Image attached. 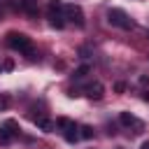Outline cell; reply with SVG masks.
Instances as JSON below:
<instances>
[{
  "label": "cell",
  "mask_w": 149,
  "mask_h": 149,
  "mask_svg": "<svg viewBox=\"0 0 149 149\" xmlns=\"http://www.w3.org/2000/svg\"><path fill=\"white\" fill-rule=\"evenodd\" d=\"M63 7H65V5H63L61 0H51L49 7H47V19H49V23H51L54 28H63V26H65Z\"/></svg>",
  "instance_id": "7a4b0ae2"
},
{
  "label": "cell",
  "mask_w": 149,
  "mask_h": 149,
  "mask_svg": "<svg viewBox=\"0 0 149 149\" xmlns=\"http://www.w3.org/2000/svg\"><path fill=\"white\" fill-rule=\"evenodd\" d=\"M9 107V95H0V112Z\"/></svg>",
  "instance_id": "4fadbf2b"
},
{
  "label": "cell",
  "mask_w": 149,
  "mask_h": 149,
  "mask_svg": "<svg viewBox=\"0 0 149 149\" xmlns=\"http://www.w3.org/2000/svg\"><path fill=\"white\" fill-rule=\"evenodd\" d=\"M107 21H109V26H116L121 30H130L133 28V21L123 9H109L107 12Z\"/></svg>",
  "instance_id": "3957f363"
},
{
  "label": "cell",
  "mask_w": 149,
  "mask_h": 149,
  "mask_svg": "<svg viewBox=\"0 0 149 149\" xmlns=\"http://www.w3.org/2000/svg\"><path fill=\"white\" fill-rule=\"evenodd\" d=\"M119 121L123 123V126H137V128H142V123L133 116V114H128V112H121V116H119Z\"/></svg>",
  "instance_id": "9c48e42d"
},
{
  "label": "cell",
  "mask_w": 149,
  "mask_h": 149,
  "mask_svg": "<svg viewBox=\"0 0 149 149\" xmlns=\"http://www.w3.org/2000/svg\"><path fill=\"white\" fill-rule=\"evenodd\" d=\"M0 70H2V65H0Z\"/></svg>",
  "instance_id": "ac0fdd59"
},
{
  "label": "cell",
  "mask_w": 149,
  "mask_h": 149,
  "mask_svg": "<svg viewBox=\"0 0 149 149\" xmlns=\"http://www.w3.org/2000/svg\"><path fill=\"white\" fill-rule=\"evenodd\" d=\"M7 44H9L14 51L26 54L30 61H35V58H37V54H35V49H33L30 37H28V35H23V33H9V35H7Z\"/></svg>",
  "instance_id": "6da1fadb"
},
{
  "label": "cell",
  "mask_w": 149,
  "mask_h": 149,
  "mask_svg": "<svg viewBox=\"0 0 149 149\" xmlns=\"http://www.w3.org/2000/svg\"><path fill=\"white\" fill-rule=\"evenodd\" d=\"M79 137L91 140V137H93V128H91V126H81V128H79Z\"/></svg>",
  "instance_id": "8fae6325"
},
{
  "label": "cell",
  "mask_w": 149,
  "mask_h": 149,
  "mask_svg": "<svg viewBox=\"0 0 149 149\" xmlns=\"http://www.w3.org/2000/svg\"><path fill=\"white\" fill-rule=\"evenodd\" d=\"M63 14H65V19L68 21H72L74 26H84V12H81V7H77V5H65L63 7Z\"/></svg>",
  "instance_id": "5b68a950"
},
{
  "label": "cell",
  "mask_w": 149,
  "mask_h": 149,
  "mask_svg": "<svg viewBox=\"0 0 149 149\" xmlns=\"http://www.w3.org/2000/svg\"><path fill=\"white\" fill-rule=\"evenodd\" d=\"M56 126L63 130V135H65L68 142H77V140H79V128L74 126V121H70V119H65V116H58V119H56Z\"/></svg>",
  "instance_id": "277c9868"
},
{
  "label": "cell",
  "mask_w": 149,
  "mask_h": 149,
  "mask_svg": "<svg viewBox=\"0 0 149 149\" xmlns=\"http://www.w3.org/2000/svg\"><path fill=\"white\" fill-rule=\"evenodd\" d=\"M123 88H126V86H123V81H116V84H114V91H116V93H121Z\"/></svg>",
  "instance_id": "5bb4252c"
},
{
  "label": "cell",
  "mask_w": 149,
  "mask_h": 149,
  "mask_svg": "<svg viewBox=\"0 0 149 149\" xmlns=\"http://www.w3.org/2000/svg\"><path fill=\"white\" fill-rule=\"evenodd\" d=\"M2 68H5V70H12V68H14V63H12V61H5V63H2Z\"/></svg>",
  "instance_id": "9a60e30c"
},
{
  "label": "cell",
  "mask_w": 149,
  "mask_h": 149,
  "mask_svg": "<svg viewBox=\"0 0 149 149\" xmlns=\"http://www.w3.org/2000/svg\"><path fill=\"white\" fill-rule=\"evenodd\" d=\"M16 121H7L2 128H0V144H9L12 140H14V135H16Z\"/></svg>",
  "instance_id": "8992f818"
},
{
  "label": "cell",
  "mask_w": 149,
  "mask_h": 149,
  "mask_svg": "<svg viewBox=\"0 0 149 149\" xmlns=\"http://www.w3.org/2000/svg\"><path fill=\"white\" fill-rule=\"evenodd\" d=\"M142 98H144V100L149 102V91H144V93H142Z\"/></svg>",
  "instance_id": "2e32d148"
},
{
  "label": "cell",
  "mask_w": 149,
  "mask_h": 149,
  "mask_svg": "<svg viewBox=\"0 0 149 149\" xmlns=\"http://www.w3.org/2000/svg\"><path fill=\"white\" fill-rule=\"evenodd\" d=\"M86 74H88V65H81V68L74 70V79H81V77H86Z\"/></svg>",
  "instance_id": "7c38bea8"
},
{
  "label": "cell",
  "mask_w": 149,
  "mask_h": 149,
  "mask_svg": "<svg viewBox=\"0 0 149 149\" xmlns=\"http://www.w3.org/2000/svg\"><path fill=\"white\" fill-rule=\"evenodd\" d=\"M142 149H149V142H144V144H142Z\"/></svg>",
  "instance_id": "e0dca14e"
},
{
  "label": "cell",
  "mask_w": 149,
  "mask_h": 149,
  "mask_svg": "<svg viewBox=\"0 0 149 149\" xmlns=\"http://www.w3.org/2000/svg\"><path fill=\"white\" fill-rule=\"evenodd\" d=\"M102 91H105V88H102V84H100V81H93V84H88V86H86V95H88V98H93V100H100V98H102Z\"/></svg>",
  "instance_id": "52a82bcc"
},
{
  "label": "cell",
  "mask_w": 149,
  "mask_h": 149,
  "mask_svg": "<svg viewBox=\"0 0 149 149\" xmlns=\"http://www.w3.org/2000/svg\"><path fill=\"white\" fill-rule=\"evenodd\" d=\"M35 123H37V128H42L44 133H51L54 128H56V123H51L49 119H44V116H37L35 119Z\"/></svg>",
  "instance_id": "30bf717a"
},
{
  "label": "cell",
  "mask_w": 149,
  "mask_h": 149,
  "mask_svg": "<svg viewBox=\"0 0 149 149\" xmlns=\"http://www.w3.org/2000/svg\"><path fill=\"white\" fill-rule=\"evenodd\" d=\"M28 16H35L37 14V7H40V0H21V5H19Z\"/></svg>",
  "instance_id": "ba28073f"
}]
</instances>
